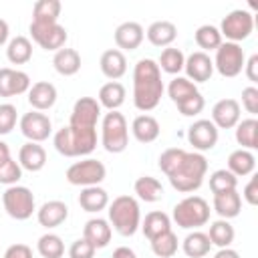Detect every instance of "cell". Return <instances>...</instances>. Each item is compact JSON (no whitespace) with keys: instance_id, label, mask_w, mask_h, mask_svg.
<instances>
[{"instance_id":"obj_1","label":"cell","mask_w":258,"mask_h":258,"mask_svg":"<svg viewBox=\"0 0 258 258\" xmlns=\"http://www.w3.org/2000/svg\"><path fill=\"white\" fill-rule=\"evenodd\" d=\"M163 91L165 87L161 81V71L157 67V60L139 58L133 69V105L139 111L149 113L159 105Z\"/></svg>"},{"instance_id":"obj_2","label":"cell","mask_w":258,"mask_h":258,"mask_svg":"<svg viewBox=\"0 0 258 258\" xmlns=\"http://www.w3.org/2000/svg\"><path fill=\"white\" fill-rule=\"evenodd\" d=\"M54 149L64 157H83L95 151L97 147V129L95 127H60L52 137Z\"/></svg>"},{"instance_id":"obj_3","label":"cell","mask_w":258,"mask_h":258,"mask_svg":"<svg viewBox=\"0 0 258 258\" xmlns=\"http://www.w3.org/2000/svg\"><path fill=\"white\" fill-rule=\"evenodd\" d=\"M206 171H208V159L204 157V153L185 151L183 159L167 175V179H169L171 187L177 189L179 194H191L202 187Z\"/></svg>"},{"instance_id":"obj_4","label":"cell","mask_w":258,"mask_h":258,"mask_svg":"<svg viewBox=\"0 0 258 258\" xmlns=\"http://www.w3.org/2000/svg\"><path fill=\"white\" fill-rule=\"evenodd\" d=\"M109 210V224L121 236H133L141 226V210L139 202L133 196H117L107 206Z\"/></svg>"},{"instance_id":"obj_5","label":"cell","mask_w":258,"mask_h":258,"mask_svg":"<svg viewBox=\"0 0 258 258\" xmlns=\"http://www.w3.org/2000/svg\"><path fill=\"white\" fill-rule=\"evenodd\" d=\"M171 218L183 230H198L210 222V204L202 196H187L173 206Z\"/></svg>"},{"instance_id":"obj_6","label":"cell","mask_w":258,"mask_h":258,"mask_svg":"<svg viewBox=\"0 0 258 258\" xmlns=\"http://www.w3.org/2000/svg\"><path fill=\"white\" fill-rule=\"evenodd\" d=\"M101 145L109 153H123L129 145V127L119 111H109L101 123Z\"/></svg>"},{"instance_id":"obj_7","label":"cell","mask_w":258,"mask_h":258,"mask_svg":"<svg viewBox=\"0 0 258 258\" xmlns=\"http://www.w3.org/2000/svg\"><path fill=\"white\" fill-rule=\"evenodd\" d=\"M2 204L6 214L12 220H28L34 210H36V202H34V194L26 187V185H8L2 194Z\"/></svg>"},{"instance_id":"obj_8","label":"cell","mask_w":258,"mask_h":258,"mask_svg":"<svg viewBox=\"0 0 258 258\" xmlns=\"http://www.w3.org/2000/svg\"><path fill=\"white\" fill-rule=\"evenodd\" d=\"M107 175V167L103 165V161L87 157L81 161H75L73 165H69L64 177L71 185H81V187H89V185H99Z\"/></svg>"},{"instance_id":"obj_9","label":"cell","mask_w":258,"mask_h":258,"mask_svg":"<svg viewBox=\"0 0 258 258\" xmlns=\"http://www.w3.org/2000/svg\"><path fill=\"white\" fill-rule=\"evenodd\" d=\"M220 34L228 38V42H240V40H246L252 30H254V16L252 12L248 10H242V8H236L232 12H228L224 18H222V24H220Z\"/></svg>"},{"instance_id":"obj_10","label":"cell","mask_w":258,"mask_h":258,"mask_svg":"<svg viewBox=\"0 0 258 258\" xmlns=\"http://www.w3.org/2000/svg\"><path fill=\"white\" fill-rule=\"evenodd\" d=\"M244 62H246V56H244V48L236 42H222L218 48H216V58H214V69L226 77V79H232V77H238L244 69Z\"/></svg>"},{"instance_id":"obj_11","label":"cell","mask_w":258,"mask_h":258,"mask_svg":"<svg viewBox=\"0 0 258 258\" xmlns=\"http://www.w3.org/2000/svg\"><path fill=\"white\" fill-rule=\"evenodd\" d=\"M30 36L32 40L44 48V50H60L69 38L67 28L60 26L58 22L52 24H38V22H30Z\"/></svg>"},{"instance_id":"obj_12","label":"cell","mask_w":258,"mask_h":258,"mask_svg":"<svg viewBox=\"0 0 258 258\" xmlns=\"http://www.w3.org/2000/svg\"><path fill=\"white\" fill-rule=\"evenodd\" d=\"M218 137H220V131L210 119H198L187 127V141L198 153L214 149L218 143Z\"/></svg>"},{"instance_id":"obj_13","label":"cell","mask_w":258,"mask_h":258,"mask_svg":"<svg viewBox=\"0 0 258 258\" xmlns=\"http://www.w3.org/2000/svg\"><path fill=\"white\" fill-rule=\"evenodd\" d=\"M20 131L22 135L32 141V143H42L44 139H48L50 131H52V121L48 119V115L40 113V111H28L20 117Z\"/></svg>"},{"instance_id":"obj_14","label":"cell","mask_w":258,"mask_h":258,"mask_svg":"<svg viewBox=\"0 0 258 258\" xmlns=\"http://www.w3.org/2000/svg\"><path fill=\"white\" fill-rule=\"evenodd\" d=\"M101 117V105L95 97H81L73 105L71 113V125L77 127H97V121Z\"/></svg>"},{"instance_id":"obj_15","label":"cell","mask_w":258,"mask_h":258,"mask_svg":"<svg viewBox=\"0 0 258 258\" xmlns=\"http://www.w3.org/2000/svg\"><path fill=\"white\" fill-rule=\"evenodd\" d=\"M30 77L24 71L2 67L0 69V97H16L24 95L30 89Z\"/></svg>"},{"instance_id":"obj_16","label":"cell","mask_w":258,"mask_h":258,"mask_svg":"<svg viewBox=\"0 0 258 258\" xmlns=\"http://www.w3.org/2000/svg\"><path fill=\"white\" fill-rule=\"evenodd\" d=\"M183 71H185V79H189L194 85L196 83H206L212 79L214 75V60L210 58L208 52H202V50H196L191 52L185 62H183Z\"/></svg>"},{"instance_id":"obj_17","label":"cell","mask_w":258,"mask_h":258,"mask_svg":"<svg viewBox=\"0 0 258 258\" xmlns=\"http://www.w3.org/2000/svg\"><path fill=\"white\" fill-rule=\"evenodd\" d=\"M218 129H232L240 121V103L236 99H220L212 107V119Z\"/></svg>"},{"instance_id":"obj_18","label":"cell","mask_w":258,"mask_h":258,"mask_svg":"<svg viewBox=\"0 0 258 258\" xmlns=\"http://www.w3.org/2000/svg\"><path fill=\"white\" fill-rule=\"evenodd\" d=\"M143 38H145V30L139 22L127 20L115 28V44L119 46V50L121 48L123 50H135V48H139Z\"/></svg>"},{"instance_id":"obj_19","label":"cell","mask_w":258,"mask_h":258,"mask_svg":"<svg viewBox=\"0 0 258 258\" xmlns=\"http://www.w3.org/2000/svg\"><path fill=\"white\" fill-rule=\"evenodd\" d=\"M67 218H69V206L60 200H48L36 210V220L46 230L60 226Z\"/></svg>"},{"instance_id":"obj_20","label":"cell","mask_w":258,"mask_h":258,"mask_svg":"<svg viewBox=\"0 0 258 258\" xmlns=\"http://www.w3.org/2000/svg\"><path fill=\"white\" fill-rule=\"evenodd\" d=\"M56 87L48 81H38L28 89V103L34 111H48L56 103Z\"/></svg>"},{"instance_id":"obj_21","label":"cell","mask_w":258,"mask_h":258,"mask_svg":"<svg viewBox=\"0 0 258 258\" xmlns=\"http://www.w3.org/2000/svg\"><path fill=\"white\" fill-rule=\"evenodd\" d=\"M99 67H101V73L107 79L117 81V79H121L127 73V58H125L123 50H119V48H107L101 54Z\"/></svg>"},{"instance_id":"obj_22","label":"cell","mask_w":258,"mask_h":258,"mask_svg":"<svg viewBox=\"0 0 258 258\" xmlns=\"http://www.w3.org/2000/svg\"><path fill=\"white\" fill-rule=\"evenodd\" d=\"M113 228L105 218H91L83 228V238L95 248H105L111 242Z\"/></svg>"},{"instance_id":"obj_23","label":"cell","mask_w":258,"mask_h":258,"mask_svg":"<svg viewBox=\"0 0 258 258\" xmlns=\"http://www.w3.org/2000/svg\"><path fill=\"white\" fill-rule=\"evenodd\" d=\"M18 163L26 171H40L46 165V151L40 143L26 141L18 151Z\"/></svg>"},{"instance_id":"obj_24","label":"cell","mask_w":258,"mask_h":258,"mask_svg":"<svg viewBox=\"0 0 258 258\" xmlns=\"http://www.w3.org/2000/svg\"><path fill=\"white\" fill-rule=\"evenodd\" d=\"M131 133L133 137L139 141V143H153L159 133H161V127H159V121L153 117V115H137L131 123Z\"/></svg>"},{"instance_id":"obj_25","label":"cell","mask_w":258,"mask_h":258,"mask_svg":"<svg viewBox=\"0 0 258 258\" xmlns=\"http://www.w3.org/2000/svg\"><path fill=\"white\" fill-rule=\"evenodd\" d=\"M145 34H147V40L153 46L167 48V46H171V42L177 36V26L173 22H169V20H155V22H151L147 26Z\"/></svg>"},{"instance_id":"obj_26","label":"cell","mask_w":258,"mask_h":258,"mask_svg":"<svg viewBox=\"0 0 258 258\" xmlns=\"http://www.w3.org/2000/svg\"><path fill=\"white\" fill-rule=\"evenodd\" d=\"M79 206L89 214H99L109 206V194L101 185H89L83 187L79 194Z\"/></svg>"},{"instance_id":"obj_27","label":"cell","mask_w":258,"mask_h":258,"mask_svg":"<svg viewBox=\"0 0 258 258\" xmlns=\"http://www.w3.org/2000/svg\"><path fill=\"white\" fill-rule=\"evenodd\" d=\"M214 210L222 220H232L242 210V198L236 189L214 194Z\"/></svg>"},{"instance_id":"obj_28","label":"cell","mask_w":258,"mask_h":258,"mask_svg":"<svg viewBox=\"0 0 258 258\" xmlns=\"http://www.w3.org/2000/svg\"><path fill=\"white\" fill-rule=\"evenodd\" d=\"M52 67L58 75L62 77H73L81 71V54L75 48H67L62 46L60 50L54 52L52 56Z\"/></svg>"},{"instance_id":"obj_29","label":"cell","mask_w":258,"mask_h":258,"mask_svg":"<svg viewBox=\"0 0 258 258\" xmlns=\"http://www.w3.org/2000/svg\"><path fill=\"white\" fill-rule=\"evenodd\" d=\"M256 167V157L252 151L248 149H234L228 155V171L234 173L236 177H244V175H252Z\"/></svg>"},{"instance_id":"obj_30","label":"cell","mask_w":258,"mask_h":258,"mask_svg":"<svg viewBox=\"0 0 258 258\" xmlns=\"http://www.w3.org/2000/svg\"><path fill=\"white\" fill-rule=\"evenodd\" d=\"M139 228H141V232H143V236H145L147 240H153V238H157L159 234L171 230V218H169L165 212H161V210H153V212H149V214L143 218V222H141Z\"/></svg>"},{"instance_id":"obj_31","label":"cell","mask_w":258,"mask_h":258,"mask_svg":"<svg viewBox=\"0 0 258 258\" xmlns=\"http://www.w3.org/2000/svg\"><path fill=\"white\" fill-rule=\"evenodd\" d=\"M125 97H127L125 87H123L119 81H109V83H105V85L99 89L97 101H99L101 107H105V109H109V111H117V109L125 103Z\"/></svg>"},{"instance_id":"obj_32","label":"cell","mask_w":258,"mask_h":258,"mask_svg":"<svg viewBox=\"0 0 258 258\" xmlns=\"http://www.w3.org/2000/svg\"><path fill=\"white\" fill-rule=\"evenodd\" d=\"M133 189L137 194V198L141 202H147V204H153V202H159L161 196H163V185L157 177H151V175H141L135 179L133 183Z\"/></svg>"},{"instance_id":"obj_33","label":"cell","mask_w":258,"mask_h":258,"mask_svg":"<svg viewBox=\"0 0 258 258\" xmlns=\"http://www.w3.org/2000/svg\"><path fill=\"white\" fill-rule=\"evenodd\" d=\"M210 248H212V242H210L208 234H204L200 230L189 232L181 242V250L187 258H204L206 254H210Z\"/></svg>"},{"instance_id":"obj_34","label":"cell","mask_w":258,"mask_h":258,"mask_svg":"<svg viewBox=\"0 0 258 258\" xmlns=\"http://www.w3.org/2000/svg\"><path fill=\"white\" fill-rule=\"evenodd\" d=\"M236 141L242 149H256L258 147V121L256 117L240 119L236 125Z\"/></svg>"},{"instance_id":"obj_35","label":"cell","mask_w":258,"mask_h":258,"mask_svg":"<svg viewBox=\"0 0 258 258\" xmlns=\"http://www.w3.org/2000/svg\"><path fill=\"white\" fill-rule=\"evenodd\" d=\"M6 58L12 62V64H24L32 58V42L18 34L14 38L8 40V46H6Z\"/></svg>"},{"instance_id":"obj_36","label":"cell","mask_w":258,"mask_h":258,"mask_svg":"<svg viewBox=\"0 0 258 258\" xmlns=\"http://www.w3.org/2000/svg\"><path fill=\"white\" fill-rule=\"evenodd\" d=\"M234 226L228 222V220H216L210 224V232H208V238L212 242V246H218V248H230V244L234 242Z\"/></svg>"},{"instance_id":"obj_37","label":"cell","mask_w":258,"mask_h":258,"mask_svg":"<svg viewBox=\"0 0 258 258\" xmlns=\"http://www.w3.org/2000/svg\"><path fill=\"white\" fill-rule=\"evenodd\" d=\"M60 8L62 6H60L58 0H38L32 8V22H38V24L58 22Z\"/></svg>"},{"instance_id":"obj_38","label":"cell","mask_w":258,"mask_h":258,"mask_svg":"<svg viewBox=\"0 0 258 258\" xmlns=\"http://www.w3.org/2000/svg\"><path fill=\"white\" fill-rule=\"evenodd\" d=\"M36 250L42 258H62L64 254V242L58 234H52V232H46L38 238L36 242Z\"/></svg>"},{"instance_id":"obj_39","label":"cell","mask_w":258,"mask_h":258,"mask_svg":"<svg viewBox=\"0 0 258 258\" xmlns=\"http://www.w3.org/2000/svg\"><path fill=\"white\" fill-rule=\"evenodd\" d=\"M183 62H185L183 52L175 46H167L161 50L157 67H159V71H165L169 75H179V71H183Z\"/></svg>"},{"instance_id":"obj_40","label":"cell","mask_w":258,"mask_h":258,"mask_svg":"<svg viewBox=\"0 0 258 258\" xmlns=\"http://www.w3.org/2000/svg\"><path fill=\"white\" fill-rule=\"evenodd\" d=\"M196 44L202 48V52L216 50L222 44V34L218 30V26H214V24H202L196 30Z\"/></svg>"},{"instance_id":"obj_41","label":"cell","mask_w":258,"mask_h":258,"mask_svg":"<svg viewBox=\"0 0 258 258\" xmlns=\"http://www.w3.org/2000/svg\"><path fill=\"white\" fill-rule=\"evenodd\" d=\"M149 242H151V250H153V254L157 258H171L177 252V244H179L177 242V236L171 230L159 234L157 238H153Z\"/></svg>"},{"instance_id":"obj_42","label":"cell","mask_w":258,"mask_h":258,"mask_svg":"<svg viewBox=\"0 0 258 258\" xmlns=\"http://www.w3.org/2000/svg\"><path fill=\"white\" fill-rule=\"evenodd\" d=\"M194 93H198V87L189 81V79H185V77H175V79H171V83H169V87H167V95H169V99L177 105V103H181L183 99H187L189 95H194Z\"/></svg>"},{"instance_id":"obj_43","label":"cell","mask_w":258,"mask_h":258,"mask_svg":"<svg viewBox=\"0 0 258 258\" xmlns=\"http://www.w3.org/2000/svg\"><path fill=\"white\" fill-rule=\"evenodd\" d=\"M238 185V177L230 173L228 169H216L210 175V189L212 194H222V191H232Z\"/></svg>"},{"instance_id":"obj_44","label":"cell","mask_w":258,"mask_h":258,"mask_svg":"<svg viewBox=\"0 0 258 258\" xmlns=\"http://www.w3.org/2000/svg\"><path fill=\"white\" fill-rule=\"evenodd\" d=\"M183 155H185V149H181V147H169V149H165L161 155H159V169L165 173V175H169L177 165H179V161L183 159Z\"/></svg>"},{"instance_id":"obj_45","label":"cell","mask_w":258,"mask_h":258,"mask_svg":"<svg viewBox=\"0 0 258 258\" xmlns=\"http://www.w3.org/2000/svg\"><path fill=\"white\" fill-rule=\"evenodd\" d=\"M204 107H206V99L202 97L200 91L194 93V95H189L181 103H177V109H179V113L183 117H196V115H200L204 111Z\"/></svg>"},{"instance_id":"obj_46","label":"cell","mask_w":258,"mask_h":258,"mask_svg":"<svg viewBox=\"0 0 258 258\" xmlns=\"http://www.w3.org/2000/svg\"><path fill=\"white\" fill-rule=\"evenodd\" d=\"M18 111L12 103H0V135H8L16 127Z\"/></svg>"},{"instance_id":"obj_47","label":"cell","mask_w":258,"mask_h":258,"mask_svg":"<svg viewBox=\"0 0 258 258\" xmlns=\"http://www.w3.org/2000/svg\"><path fill=\"white\" fill-rule=\"evenodd\" d=\"M20 177H22V167L12 157L6 163L0 165V183H4V185H16Z\"/></svg>"},{"instance_id":"obj_48","label":"cell","mask_w":258,"mask_h":258,"mask_svg":"<svg viewBox=\"0 0 258 258\" xmlns=\"http://www.w3.org/2000/svg\"><path fill=\"white\" fill-rule=\"evenodd\" d=\"M95 246L91 242H87L85 238H79L71 244L69 248V258H93L95 256Z\"/></svg>"},{"instance_id":"obj_49","label":"cell","mask_w":258,"mask_h":258,"mask_svg":"<svg viewBox=\"0 0 258 258\" xmlns=\"http://www.w3.org/2000/svg\"><path fill=\"white\" fill-rule=\"evenodd\" d=\"M242 107L254 117L258 115V87L250 85L246 89H242Z\"/></svg>"},{"instance_id":"obj_50","label":"cell","mask_w":258,"mask_h":258,"mask_svg":"<svg viewBox=\"0 0 258 258\" xmlns=\"http://www.w3.org/2000/svg\"><path fill=\"white\" fill-rule=\"evenodd\" d=\"M242 196H244V200H246L250 206H256V204H258V175H252V177H250V181L246 183Z\"/></svg>"},{"instance_id":"obj_51","label":"cell","mask_w":258,"mask_h":258,"mask_svg":"<svg viewBox=\"0 0 258 258\" xmlns=\"http://www.w3.org/2000/svg\"><path fill=\"white\" fill-rule=\"evenodd\" d=\"M4 258H32V250H30V246L18 242V244H12L6 248Z\"/></svg>"},{"instance_id":"obj_52","label":"cell","mask_w":258,"mask_h":258,"mask_svg":"<svg viewBox=\"0 0 258 258\" xmlns=\"http://www.w3.org/2000/svg\"><path fill=\"white\" fill-rule=\"evenodd\" d=\"M244 73H246L250 83H258V54H252L244 62Z\"/></svg>"},{"instance_id":"obj_53","label":"cell","mask_w":258,"mask_h":258,"mask_svg":"<svg viewBox=\"0 0 258 258\" xmlns=\"http://www.w3.org/2000/svg\"><path fill=\"white\" fill-rule=\"evenodd\" d=\"M111 258H137V254H135V250L129 248V246H119V248L113 250V256H111Z\"/></svg>"},{"instance_id":"obj_54","label":"cell","mask_w":258,"mask_h":258,"mask_svg":"<svg viewBox=\"0 0 258 258\" xmlns=\"http://www.w3.org/2000/svg\"><path fill=\"white\" fill-rule=\"evenodd\" d=\"M214 258H240V254H238L234 248H220V250L214 254Z\"/></svg>"},{"instance_id":"obj_55","label":"cell","mask_w":258,"mask_h":258,"mask_svg":"<svg viewBox=\"0 0 258 258\" xmlns=\"http://www.w3.org/2000/svg\"><path fill=\"white\" fill-rule=\"evenodd\" d=\"M8 34H10V28H8V22L0 18V46L8 42Z\"/></svg>"},{"instance_id":"obj_56","label":"cell","mask_w":258,"mask_h":258,"mask_svg":"<svg viewBox=\"0 0 258 258\" xmlns=\"http://www.w3.org/2000/svg\"><path fill=\"white\" fill-rule=\"evenodd\" d=\"M10 157H12V155H10V147L0 139V165H2V163H6Z\"/></svg>"}]
</instances>
